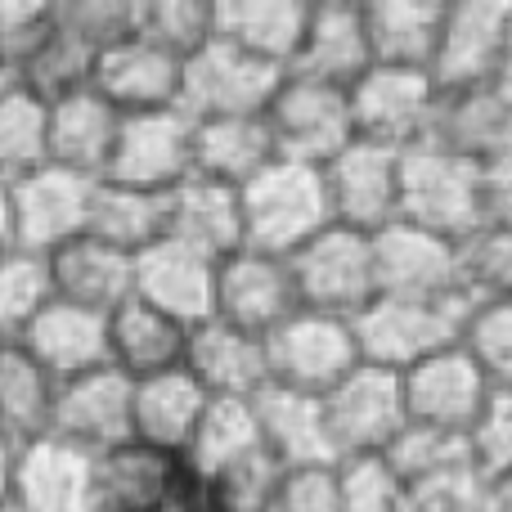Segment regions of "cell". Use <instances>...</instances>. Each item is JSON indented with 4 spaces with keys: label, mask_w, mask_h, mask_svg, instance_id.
I'll list each match as a JSON object with an SVG mask.
<instances>
[{
    "label": "cell",
    "mask_w": 512,
    "mask_h": 512,
    "mask_svg": "<svg viewBox=\"0 0 512 512\" xmlns=\"http://www.w3.org/2000/svg\"><path fill=\"white\" fill-rule=\"evenodd\" d=\"M234 194H239V230L248 252L292 256L301 243H310L319 230L333 225L319 167L274 158Z\"/></svg>",
    "instance_id": "obj_1"
},
{
    "label": "cell",
    "mask_w": 512,
    "mask_h": 512,
    "mask_svg": "<svg viewBox=\"0 0 512 512\" xmlns=\"http://www.w3.org/2000/svg\"><path fill=\"white\" fill-rule=\"evenodd\" d=\"M445 243H463L481 230V167L468 158L414 144L400 153V216Z\"/></svg>",
    "instance_id": "obj_2"
},
{
    "label": "cell",
    "mask_w": 512,
    "mask_h": 512,
    "mask_svg": "<svg viewBox=\"0 0 512 512\" xmlns=\"http://www.w3.org/2000/svg\"><path fill=\"white\" fill-rule=\"evenodd\" d=\"M203 504L185 454L122 441L90 454V512H194Z\"/></svg>",
    "instance_id": "obj_3"
},
{
    "label": "cell",
    "mask_w": 512,
    "mask_h": 512,
    "mask_svg": "<svg viewBox=\"0 0 512 512\" xmlns=\"http://www.w3.org/2000/svg\"><path fill=\"white\" fill-rule=\"evenodd\" d=\"M472 301H409V297H373L351 319L360 364L387 373H405L418 360L459 342Z\"/></svg>",
    "instance_id": "obj_4"
},
{
    "label": "cell",
    "mask_w": 512,
    "mask_h": 512,
    "mask_svg": "<svg viewBox=\"0 0 512 512\" xmlns=\"http://www.w3.org/2000/svg\"><path fill=\"white\" fill-rule=\"evenodd\" d=\"M441 86L432 72L418 68H378L373 63L364 77L346 86V108H351V131L355 140L378 144V149H414L432 131V113Z\"/></svg>",
    "instance_id": "obj_5"
},
{
    "label": "cell",
    "mask_w": 512,
    "mask_h": 512,
    "mask_svg": "<svg viewBox=\"0 0 512 512\" xmlns=\"http://www.w3.org/2000/svg\"><path fill=\"white\" fill-rule=\"evenodd\" d=\"M360 364L351 319L297 310L265 337V378L270 387L324 400L346 373Z\"/></svg>",
    "instance_id": "obj_6"
},
{
    "label": "cell",
    "mask_w": 512,
    "mask_h": 512,
    "mask_svg": "<svg viewBox=\"0 0 512 512\" xmlns=\"http://www.w3.org/2000/svg\"><path fill=\"white\" fill-rule=\"evenodd\" d=\"M292 288H297V306L315 310V315L355 319L373 297V243L369 234L328 225L310 243H301L288 256Z\"/></svg>",
    "instance_id": "obj_7"
},
{
    "label": "cell",
    "mask_w": 512,
    "mask_h": 512,
    "mask_svg": "<svg viewBox=\"0 0 512 512\" xmlns=\"http://www.w3.org/2000/svg\"><path fill=\"white\" fill-rule=\"evenodd\" d=\"M265 126H270L274 153L301 167H324L328 158L355 140L351 131V108H346V90L328 86V81H310L297 72H283L279 90L265 104Z\"/></svg>",
    "instance_id": "obj_8"
},
{
    "label": "cell",
    "mask_w": 512,
    "mask_h": 512,
    "mask_svg": "<svg viewBox=\"0 0 512 512\" xmlns=\"http://www.w3.org/2000/svg\"><path fill=\"white\" fill-rule=\"evenodd\" d=\"M194 176V117L180 108L122 113L108 167L99 180L144 194H167L171 185Z\"/></svg>",
    "instance_id": "obj_9"
},
{
    "label": "cell",
    "mask_w": 512,
    "mask_h": 512,
    "mask_svg": "<svg viewBox=\"0 0 512 512\" xmlns=\"http://www.w3.org/2000/svg\"><path fill=\"white\" fill-rule=\"evenodd\" d=\"M324 427L337 463L351 459H382L387 445L405 432V400H400V378L387 369L355 364L324 400Z\"/></svg>",
    "instance_id": "obj_10"
},
{
    "label": "cell",
    "mask_w": 512,
    "mask_h": 512,
    "mask_svg": "<svg viewBox=\"0 0 512 512\" xmlns=\"http://www.w3.org/2000/svg\"><path fill=\"white\" fill-rule=\"evenodd\" d=\"M279 81L283 68H270V63L212 36L180 63L176 108L194 122H203V117H261Z\"/></svg>",
    "instance_id": "obj_11"
},
{
    "label": "cell",
    "mask_w": 512,
    "mask_h": 512,
    "mask_svg": "<svg viewBox=\"0 0 512 512\" xmlns=\"http://www.w3.org/2000/svg\"><path fill=\"white\" fill-rule=\"evenodd\" d=\"M333 225L355 234H378L400 216V153L351 140L319 167Z\"/></svg>",
    "instance_id": "obj_12"
},
{
    "label": "cell",
    "mask_w": 512,
    "mask_h": 512,
    "mask_svg": "<svg viewBox=\"0 0 512 512\" xmlns=\"http://www.w3.org/2000/svg\"><path fill=\"white\" fill-rule=\"evenodd\" d=\"M369 243H373V288H378V297L472 301L463 292L459 243H445L405 221H391Z\"/></svg>",
    "instance_id": "obj_13"
},
{
    "label": "cell",
    "mask_w": 512,
    "mask_h": 512,
    "mask_svg": "<svg viewBox=\"0 0 512 512\" xmlns=\"http://www.w3.org/2000/svg\"><path fill=\"white\" fill-rule=\"evenodd\" d=\"M90 189H95V180L59 171L50 162L9 180L5 198H9V225H14V248L50 256L54 248L86 234Z\"/></svg>",
    "instance_id": "obj_14"
},
{
    "label": "cell",
    "mask_w": 512,
    "mask_h": 512,
    "mask_svg": "<svg viewBox=\"0 0 512 512\" xmlns=\"http://www.w3.org/2000/svg\"><path fill=\"white\" fill-rule=\"evenodd\" d=\"M396 378H400V400H405V423L432 427V432L468 436V427L477 423L481 405L490 396L481 369L468 360V351L459 342L418 360L414 369L396 373Z\"/></svg>",
    "instance_id": "obj_15"
},
{
    "label": "cell",
    "mask_w": 512,
    "mask_h": 512,
    "mask_svg": "<svg viewBox=\"0 0 512 512\" xmlns=\"http://www.w3.org/2000/svg\"><path fill=\"white\" fill-rule=\"evenodd\" d=\"M297 288H292L288 256H265L239 248L234 256L216 261V292L212 319L234 324L252 337H270L283 319L297 315Z\"/></svg>",
    "instance_id": "obj_16"
},
{
    "label": "cell",
    "mask_w": 512,
    "mask_h": 512,
    "mask_svg": "<svg viewBox=\"0 0 512 512\" xmlns=\"http://www.w3.org/2000/svg\"><path fill=\"white\" fill-rule=\"evenodd\" d=\"M512 32V0H454L445 5L432 54V81L441 90L490 86Z\"/></svg>",
    "instance_id": "obj_17"
},
{
    "label": "cell",
    "mask_w": 512,
    "mask_h": 512,
    "mask_svg": "<svg viewBox=\"0 0 512 512\" xmlns=\"http://www.w3.org/2000/svg\"><path fill=\"white\" fill-rule=\"evenodd\" d=\"M50 436L81 454H104L131 441V378L117 369H90L54 387Z\"/></svg>",
    "instance_id": "obj_18"
},
{
    "label": "cell",
    "mask_w": 512,
    "mask_h": 512,
    "mask_svg": "<svg viewBox=\"0 0 512 512\" xmlns=\"http://www.w3.org/2000/svg\"><path fill=\"white\" fill-rule=\"evenodd\" d=\"M180 369L203 387L207 400H252L270 387L265 378V342L221 319H203L185 337Z\"/></svg>",
    "instance_id": "obj_19"
},
{
    "label": "cell",
    "mask_w": 512,
    "mask_h": 512,
    "mask_svg": "<svg viewBox=\"0 0 512 512\" xmlns=\"http://www.w3.org/2000/svg\"><path fill=\"white\" fill-rule=\"evenodd\" d=\"M14 342L54 382H68V378H81V373L108 364V315H95V310H81V306L50 297L27 319V328Z\"/></svg>",
    "instance_id": "obj_20"
},
{
    "label": "cell",
    "mask_w": 512,
    "mask_h": 512,
    "mask_svg": "<svg viewBox=\"0 0 512 512\" xmlns=\"http://www.w3.org/2000/svg\"><path fill=\"white\" fill-rule=\"evenodd\" d=\"M212 292L216 261L176 248V243H153L131 261V297L185 328L212 319Z\"/></svg>",
    "instance_id": "obj_21"
},
{
    "label": "cell",
    "mask_w": 512,
    "mask_h": 512,
    "mask_svg": "<svg viewBox=\"0 0 512 512\" xmlns=\"http://www.w3.org/2000/svg\"><path fill=\"white\" fill-rule=\"evenodd\" d=\"M162 243H176L207 261H225L243 248L239 194L212 180H180L162 194Z\"/></svg>",
    "instance_id": "obj_22"
},
{
    "label": "cell",
    "mask_w": 512,
    "mask_h": 512,
    "mask_svg": "<svg viewBox=\"0 0 512 512\" xmlns=\"http://www.w3.org/2000/svg\"><path fill=\"white\" fill-rule=\"evenodd\" d=\"M90 90L117 113H153V108H176L180 99V59L162 54L158 45L126 36V41L108 45L95 54V72H90Z\"/></svg>",
    "instance_id": "obj_23"
},
{
    "label": "cell",
    "mask_w": 512,
    "mask_h": 512,
    "mask_svg": "<svg viewBox=\"0 0 512 512\" xmlns=\"http://www.w3.org/2000/svg\"><path fill=\"white\" fill-rule=\"evenodd\" d=\"M369 68H373V54H369V36H364L360 0H324V5H310L306 32H301V45H297V54H292L288 72L346 90Z\"/></svg>",
    "instance_id": "obj_24"
},
{
    "label": "cell",
    "mask_w": 512,
    "mask_h": 512,
    "mask_svg": "<svg viewBox=\"0 0 512 512\" xmlns=\"http://www.w3.org/2000/svg\"><path fill=\"white\" fill-rule=\"evenodd\" d=\"M117 122H122V113L104 104L95 90L54 99V104H45V162L72 171V176L99 180L108 167V153H113Z\"/></svg>",
    "instance_id": "obj_25"
},
{
    "label": "cell",
    "mask_w": 512,
    "mask_h": 512,
    "mask_svg": "<svg viewBox=\"0 0 512 512\" xmlns=\"http://www.w3.org/2000/svg\"><path fill=\"white\" fill-rule=\"evenodd\" d=\"M423 144L454 153L468 162H490L512 153V104L499 99L490 86L472 90H441L432 113V131Z\"/></svg>",
    "instance_id": "obj_26"
},
{
    "label": "cell",
    "mask_w": 512,
    "mask_h": 512,
    "mask_svg": "<svg viewBox=\"0 0 512 512\" xmlns=\"http://www.w3.org/2000/svg\"><path fill=\"white\" fill-rule=\"evenodd\" d=\"M18 512H90V454L41 436L14 450Z\"/></svg>",
    "instance_id": "obj_27"
},
{
    "label": "cell",
    "mask_w": 512,
    "mask_h": 512,
    "mask_svg": "<svg viewBox=\"0 0 512 512\" xmlns=\"http://www.w3.org/2000/svg\"><path fill=\"white\" fill-rule=\"evenodd\" d=\"M252 423L261 436V450L279 468H324L333 459L324 427V409L315 396H297L283 387H265L252 396Z\"/></svg>",
    "instance_id": "obj_28"
},
{
    "label": "cell",
    "mask_w": 512,
    "mask_h": 512,
    "mask_svg": "<svg viewBox=\"0 0 512 512\" xmlns=\"http://www.w3.org/2000/svg\"><path fill=\"white\" fill-rule=\"evenodd\" d=\"M131 261L135 256L104 248L90 234H77L72 243H63V248L45 256L50 297L81 310H95V315H108V310H117L131 297Z\"/></svg>",
    "instance_id": "obj_29"
},
{
    "label": "cell",
    "mask_w": 512,
    "mask_h": 512,
    "mask_svg": "<svg viewBox=\"0 0 512 512\" xmlns=\"http://www.w3.org/2000/svg\"><path fill=\"white\" fill-rule=\"evenodd\" d=\"M207 396L185 369H167L131 382V441L167 454H185L198 432Z\"/></svg>",
    "instance_id": "obj_30"
},
{
    "label": "cell",
    "mask_w": 512,
    "mask_h": 512,
    "mask_svg": "<svg viewBox=\"0 0 512 512\" xmlns=\"http://www.w3.org/2000/svg\"><path fill=\"white\" fill-rule=\"evenodd\" d=\"M306 14L310 5L301 0H221L212 5V36L288 72L306 32Z\"/></svg>",
    "instance_id": "obj_31"
},
{
    "label": "cell",
    "mask_w": 512,
    "mask_h": 512,
    "mask_svg": "<svg viewBox=\"0 0 512 512\" xmlns=\"http://www.w3.org/2000/svg\"><path fill=\"white\" fill-rule=\"evenodd\" d=\"M185 337H189L185 324L167 319L162 310L144 306V301L126 297L117 310H108V369H117L131 382L180 369Z\"/></svg>",
    "instance_id": "obj_32"
},
{
    "label": "cell",
    "mask_w": 512,
    "mask_h": 512,
    "mask_svg": "<svg viewBox=\"0 0 512 512\" xmlns=\"http://www.w3.org/2000/svg\"><path fill=\"white\" fill-rule=\"evenodd\" d=\"M364 36L378 68H432L436 36H441V0H360Z\"/></svg>",
    "instance_id": "obj_33"
},
{
    "label": "cell",
    "mask_w": 512,
    "mask_h": 512,
    "mask_svg": "<svg viewBox=\"0 0 512 512\" xmlns=\"http://www.w3.org/2000/svg\"><path fill=\"white\" fill-rule=\"evenodd\" d=\"M279 158L265 117H203L194 122V176L243 189L256 171Z\"/></svg>",
    "instance_id": "obj_34"
},
{
    "label": "cell",
    "mask_w": 512,
    "mask_h": 512,
    "mask_svg": "<svg viewBox=\"0 0 512 512\" xmlns=\"http://www.w3.org/2000/svg\"><path fill=\"white\" fill-rule=\"evenodd\" d=\"M54 387L59 382L32 360L18 342H0V441L27 445L50 436Z\"/></svg>",
    "instance_id": "obj_35"
},
{
    "label": "cell",
    "mask_w": 512,
    "mask_h": 512,
    "mask_svg": "<svg viewBox=\"0 0 512 512\" xmlns=\"http://www.w3.org/2000/svg\"><path fill=\"white\" fill-rule=\"evenodd\" d=\"M86 234L126 256L149 252L153 243H162V194H144V189H122V185H108V180H95Z\"/></svg>",
    "instance_id": "obj_36"
},
{
    "label": "cell",
    "mask_w": 512,
    "mask_h": 512,
    "mask_svg": "<svg viewBox=\"0 0 512 512\" xmlns=\"http://www.w3.org/2000/svg\"><path fill=\"white\" fill-rule=\"evenodd\" d=\"M90 72H95V54L81 41H72L68 32H59L50 18V32L41 36V45L32 50V59L18 68V86L27 95H36L41 104H54V99H68L77 90H90Z\"/></svg>",
    "instance_id": "obj_37"
},
{
    "label": "cell",
    "mask_w": 512,
    "mask_h": 512,
    "mask_svg": "<svg viewBox=\"0 0 512 512\" xmlns=\"http://www.w3.org/2000/svg\"><path fill=\"white\" fill-rule=\"evenodd\" d=\"M256 445H261V436L252 423V400H207L198 432L185 450V463L194 468V477H212L216 468L243 459Z\"/></svg>",
    "instance_id": "obj_38"
},
{
    "label": "cell",
    "mask_w": 512,
    "mask_h": 512,
    "mask_svg": "<svg viewBox=\"0 0 512 512\" xmlns=\"http://www.w3.org/2000/svg\"><path fill=\"white\" fill-rule=\"evenodd\" d=\"M45 167V104L18 81L0 90V185Z\"/></svg>",
    "instance_id": "obj_39"
},
{
    "label": "cell",
    "mask_w": 512,
    "mask_h": 512,
    "mask_svg": "<svg viewBox=\"0 0 512 512\" xmlns=\"http://www.w3.org/2000/svg\"><path fill=\"white\" fill-rule=\"evenodd\" d=\"M382 463H387V472L400 481V486H414V481H432V477H445V472L472 468L468 436L432 432V427H409V423H405V432L387 445Z\"/></svg>",
    "instance_id": "obj_40"
},
{
    "label": "cell",
    "mask_w": 512,
    "mask_h": 512,
    "mask_svg": "<svg viewBox=\"0 0 512 512\" xmlns=\"http://www.w3.org/2000/svg\"><path fill=\"white\" fill-rule=\"evenodd\" d=\"M135 36L185 63L203 41H212V5L198 0H135Z\"/></svg>",
    "instance_id": "obj_41"
},
{
    "label": "cell",
    "mask_w": 512,
    "mask_h": 512,
    "mask_svg": "<svg viewBox=\"0 0 512 512\" xmlns=\"http://www.w3.org/2000/svg\"><path fill=\"white\" fill-rule=\"evenodd\" d=\"M459 346L490 391H512V301H477L463 319Z\"/></svg>",
    "instance_id": "obj_42"
},
{
    "label": "cell",
    "mask_w": 512,
    "mask_h": 512,
    "mask_svg": "<svg viewBox=\"0 0 512 512\" xmlns=\"http://www.w3.org/2000/svg\"><path fill=\"white\" fill-rule=\"evenodd\" d=\"M45 301H50L45 256L23 248L0 252V342H14Z\"/></svg>",
    "instance_id": "obj_43"
},
{
    "label": "cell",
    "mask_w": 512,
    "mask_h": 512,
    "mask_svg": "<svg viewBox=\"0 0 512 512\" xmlns=\"http://www.w3.org/2000/svg\"><path fill=\"white\" fill-rule=\"evenodd\" d=\"M463 292L477 301H512V230L481 225L472 239L459 243Z\"/></svg>",
    "instance_id": "obj_44"
},
{
    "label": "cell",
    "mask_w": 512,
    "mask_h": 512,
    "mask_svg": "<svg viewBox=\"0 0 512 512\" xmlns=\"http://www.w3.org/2000/svg\"><path fill=\"white\" fill-rule=\"evenodd\" d=\"M50 18L90 54H104L108 45L135 32V0H63V5H50Z\"/></svg>",
    "instance_id": "obj_45"
},
{
    "label": "cell",
    "mask_w": 512,
    "mask_h": 512,
    "mask_svg": "<svg viewBox=\"0 0 512 512\" xmlns=\"http://www.w3.org/2000/svg\"><path fill=\"white\" fill-rule=\"evenodd\" d=\"M468 459L481 481L512 472V391H490L468 427Z\"/></svg>",
    "instance_id": "obj_46"
},
{
    "label": "cell",
    "mask_w": 512,
    "mask_h": 512,
    "mask_svg": "<svg viewBox=\"0 0 512 512\" xmlns=\"http://www.w3.org/2000/svg\"><path fill=\"white\" fill-rule=\"evenodd\" d=\"M265 512H342L337 463H324V468H283Z\"/></svg>",
    "instance_id": "obj_47"
},
{
    "label": "cell",
    "mask_w": 512,
    "mask_h": 512,
    "mask_svg": "<svg viewBox=\"0 0 512 512\" xmlns=\"http://www.w3.org/2000/svg\"><path fill=\"white\" fill-rule=\"evenodd\" d=\"M45 32H50V5H36V0H0V72H5L9 81L32 59V50L41 45Z\"/></svg>",
    "instance_id": "obj_48"
},
{
    "label": "cell",
    "mask_w": 512,
    "mask_h": 512,
    "mask_svg": "<svg viewBox=\"0 0 512 512\" xmlns=\"http://www.w3.org/2000/svg\"><path fill=\"white\" fill-rule=\"evenodd\" d=\"M337 490H342V512H400V481L382 459L337 463Z\"/></svg>",
    "instance_id": "obj_49"
},
{
    "label": "cell",
    "mask_w": 512,
    "mask_h": 512,
    "mask_svg": "<svg viewBox=\"0 0 512 512\" xmlns=\"http://www.w3.org/2000/svg\"><path fill=\"white\" fill-rule=\"evenodd\" d=\"M477 504H481V477L472 468L400 486V512H477Z\"/></svg>",
    "instance_id": "obj_50"
},
{
    "label": "cell",
    "mask_w": 512,
    "mask_h": 512,
    "mask_svg": "<svg viewBox=\"0 0 512 512\" xmlns=\"http://www.w3.org/2000/svg\"><path fill=\"white\" fill-rule=\"evenodd\" d=\"M481 221L512 230V153L481 162Z\"/></svg>",
    "instance_id": "obj_51"
},
{
    "label": "cell",
    "mask_w": 512,
    "mask_h": 512,
    "mask_svg": "<svg viewBox=\"0 0 512 512\" xmlns=\"http://www.w3.org/2000/svg\"><path fill=\"white\" fill-rule=\"evenodd\" d=\"M477 512H512V472L481 481V504H477Z\"/></svg>",
    "instance_id": "obj_52"
},
{
    "label": "cell",
    "mask_w": 512,
    "mask_h": 512,
    "mask_svg": "<svg viewBox=\"0 0 512 512\" xmlns=\"http://www.w3.org/2000/svg\"><path fill=\"white\" fill-rule=\"evenodd\" d=\"M490 90H495L499 99H508V104H512V32H508L504 54H499V68H495V77H490Z\"/></svg>",
    "instance_id": "obj_53"
},
{
    "label": "cell",
    "mask_w": 512,
    "mask_h": 512,
    "mask_svg": "<svg viewBox=\"0 0 512 512\" xmlns=\"http://www.w3.org/2000/svg\"><path fill=\"white\" fill-rule=\"evenodd\" d=\"M14 504V445L0 441V508Z\"/></svg>",
    "instance_id": "obj_54"
},
{
    "label": "cell",
    "mask_w": 512,
    "mask_h": 512,
    "mask_svg": "<svg viewBox=\"0 0 512 512\" xmlns=\"http://www.w3.org/2000/svg\"><path fill=\"white\" fill-rule=\"evenodd\" d=\"M14 248V225H9V198H5V185H0V252Z\"/></svg>",
    "instance_id": "obj_55"
},
{
    "label": "cell",
    "mask_w": 512,
    "mask_h": 512,
    "mask_svg": "<svg viewBox=\"0 0 512 512\" xmlns=\"http://www.w3.org/2000/svg\"><path fill=\"white\" fill-rule=\"evenodd\" d=\"M9 86V77H5V72H0V90H5Z\"/></svg>",
    "instance_id": "obj_56"
},
{
    "label": "cell",
    "mask_w": 512,
    "mask_h": 512,
    "mask_svg": "<svg viewBox=\"0 0 512 512\" xmlns=\"http://www.w3.org/2000/svg\"><path fill=\"white\" fill-rule=\"evenodd\" d=\"M194 512H216V508H207V504H198V508H194Z\"/></svg>",
    "instance_id": "obj_57"
}]
</instances>
